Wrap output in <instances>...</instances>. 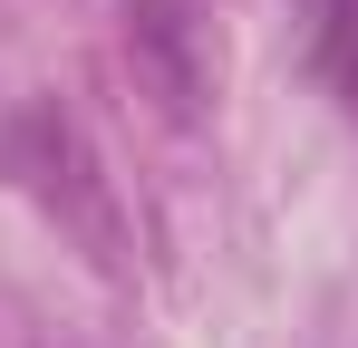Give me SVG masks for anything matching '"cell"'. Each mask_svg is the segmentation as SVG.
I'll list each match as a JSON object with an SVG mask.
<instances>
[{
	"mask_svg": "<svg viewBox=\"0 0 358 348\" xmlns=\"http://www.w3.org/2000/svg\"><path fill=\"white\" fill-rule=\"evenodd\" d=\"M126 58L175 126H203L223 97V58H233L223 0H126Z\"/></svg>",
	"mask_w": 358,
	"mask_h": 348,
	"instance_id": "obj_1",
	"label": "cell"
},
{
	"mask_svg": "<svg viewBox=\"0 0 358 348\" xmlns=\"http://www.w3.org/2000/svg\"><path fill=\"white\" fill-rule=\"evenodd\" d=\"M300 20H310V58H320L329 97L358 116V0H300Z\"/></svg>",
	"mask_w": 358,
	"mask_h": 348,
	"instance_id": "obj_2",
	"label": "cell"
}]
</instances>
